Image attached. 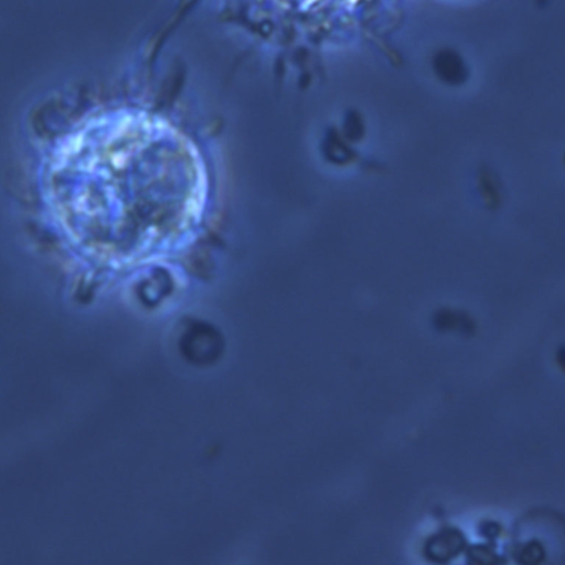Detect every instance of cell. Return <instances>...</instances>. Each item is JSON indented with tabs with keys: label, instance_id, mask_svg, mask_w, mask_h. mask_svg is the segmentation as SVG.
<instances>
[{
	"label": "cell",
	"instance_id": "3",
	"mask_svg": "<svg viewBox=\"0 0 565 565\" xmlns=\"http://www.w3.org/2000/svg\"><path fill=\"white\" fill-rule=\"evenodd\" d=\"M544 553L542 546H539L538 544H528L522 552H520V560L522 562L532 563L540 562L541 559L544 558Z\"/></svg>",
	"mask_w": 565,
	"mask_h": 565
},
{
	"label": "cell",
	"instance_id": "1",
	"mask_svg": "<svg viewBox=\"0 0 565 565\" xmlns=\"http://www.w3.org/2000/svg\"><path fill=\"white\" fill-rule=\"evenodd\" d=\"M464 546V539L456 531H446L444 534L438 537L432 550L434 551V556L440 559L452 558L460 552Z\"/></svg>",
	"mask_w": 565,
	"mask_h": 565
},
{
	"label": "cell",
	"instance_id": "2",
	"mask_svg": "<svg viewBox=\"0 0 565 565\" xmlns=\"http://www.w3.org/2000/svg\"><path fill=\"white\" fill-rule=\"evenodd\" d=\"M480 189L487 206L492 210L499 208L502 204V187L492 170L486 168L482 172Z\"/></svg>",
	"mask_w": 565,
	"mask_h": 565
},
{
	"label": "cell",
	"instance_id": "4",
	"mask_svg": "<svg viewBox=\"0 0 565 565\" xmlns=\"http://www.w3.org/2000/svg\"><path fill=\"white\" fill-rule=\"evenodd\" d=\"M564 162H565V156H564Z\"/></svg>",
	"mask_w": 565,
	"mask_h": 565
}]
</instances>
